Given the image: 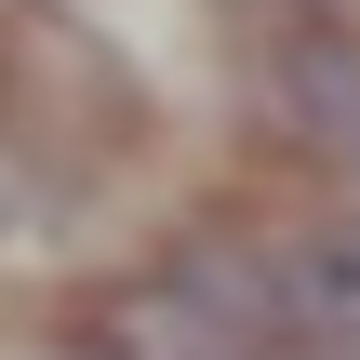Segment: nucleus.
Returning <instances> with one entry per match:
<instances>
[{"label": "nucleus", "instance_id": "obj_4", "mask_svg": "<svg viewBox=\"0 0 360 360\" xmlns=\"http://www.w3.org/2000/svg\"><path fill=\"white\" fill-rule=\"evenodd\" d=\"M147 321H160V347H147V360H240L227 334H200V321H187V307H160V294H147Z\"/></svg>", "mask_w": 360, "mask_h": 360}, {"label": "nucleus", "instance_id": "obj_1", "mask_svg": "<svg viewBox=\"0 0 360 360\" xmlns=\"http://www.w3.org/2000/svg\"><path fill=\"white\" fill-rule=\"evenodd\" d=\"M0 120H13L53 174H107V160L147 147V80H134V53H120L94 13L13 0V13H0Z\"/></svg>", "mask_w": 360, "mask_h": 360}, {"label": "nucleus", "instance_id": "obj_3", "mask_svg": "<svg viewBox=\"0 0 360 360\" xmlns=\"http://www.w3.org/2000/svg\"><path fill=\"white\" fill-rule=\"evenodd\" d=\"M281 94H294V120L360 174V53L347 40H294V53H281Z\"/></svg>", "mask_w": 360, "mask_h": 360}, {"label": "nucleus", "instance_id": "obj_5", "mask_svg": "<svg viewBox=\"0 0 360 360\" xmlns=\"http://www.w3.org/2000/svg\"><path fill=\"white\" fill-rule=\"evenodd\" d=\"M0 227H13V147H0Z\"/></svg>", "mask_w": 360, "mask_h": 360}, {"label": "nucleus", "instance_id": "obj_2", "mask_svg": "<svg viewBox=\"0 0 360 360\" xmlns=\"http://www.w3.org/2000/svg\"><path fill=\"white\" fill-rule=\"evenodd\" d=\"M294 307H307L321 360H360V227H307L294 240Z\"/></svg>", "mask_w": 360, "mask_h": 360}]
</instances>
